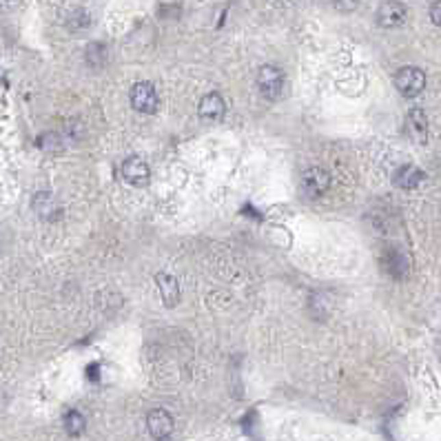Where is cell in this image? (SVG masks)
I'll return each mask as SVG.
<instances>
[{"label":"cell","mask_w":441,"mask_h":441,"mask_svg":"<svg viewBox=\"0 0 441 441\" xmlns=\"http://www.w3.org/2000/svg\"><path fill=\"white\" fill-rule=\"evenodd\" d=\"M257 89L264 98L279 100L284 96V89H286L284 71L275 67V64H264V67L257 71Z\"/></svg>","instance_id":"cell-1"},{"label":"cell","mask_w":441,"mask_h":441,"mask_svg":"<svg viewBox=\"0 0 441 441\" xmlns=\"http://www.w3.org/2000/svg\"><path fill=\"white\" fill-rule=\"evenodd\" d=\"M395 87L399 89L401 96L415 98L426 87V73L419 67H401L395 73Z\"/></svg>","instance_id":"cell-2"},{"label":"cell","mask_w":441,"mask_h":441,"mask_svg":"<svg viewBox=\"0 0 441 441\" xmlns=\"http://www.w3.org/2000/svg\"><path fill=\"white\" fill-rule=\"evenodd\" d=\"M331 189V175H328L326 168L322 166H311L308 171H304L302 175V191L306 198L317 200L326 195V191Z\"/></svg>","instance_id":"cell-3"},{"label":"cell","mask_w":441,"mask_h":441,"mask_svg":"<svg viewBox=\"0 0 441 441\" xmlns=\"http://www.w3.org/2000/svg\"><path fill=\"white\" fill-rule=\"evenodd\" d=\"M131 105L140 114H155L158 105H160V98H158V91L151 82H138L131 89Z\"/></svg>","instance_id":"cell-4"},{"label":"cell","mask_w":441,"mask_h":441,"mask_svg":"<svg viewBox=\"0 0 441 441\" xmlns=\"http://www.w3.org/2000/svg\"><path fill=\"white\" fill-rule=\"evenodd\" d=\"M379 264L383 268V273L390 275L392 279H403L410 273V260L406 257V253L399 249H386L381 253Z\"/></svg>","instance_id":"cell-5"},{"label":"cell","mask_w":441,"mask_h":441,"mask_svg":"<svg viewBox=\"0 0 441 441\" xmlns=\"http://www.w3.org/2000/svg\"><path fill=\"white\" fill-rule=\"evenodd\" d=\"M408 18V9L399 0H386L379 9H377V23L386 29H392V27H401Z\"/></svg>","instance_id":"cell-6"},{"label":"cell","mask_w":441,"mask_h":441,"mask_svg":"<svg viewBox=\"0 0 441 441\" xmlns=\"http://www.w3.org/2000/svg\"><path fill=\"white\" fill-rule=\"evenodd\" d=\"M147 428L153 439L164 441L173 433V417L164 408H155L147 415Z\"/></svg>","instance_id":"cell-7"},{"label":"cell","mask_w":441,"mask_h":441,"mask_svg":"<svg viewBox=\"0 0 441 441\" xmlns=\"http://www.w3.org/2000/svg\"><path fill=\"white\" fill-rule=\"evenodd\" d=\"M149 175H151V171H149V164L142 158H129L122 164V177L134 186H144L149 182Z\"/></svg>","instance_id":"cell-8"},{"label":"cell","mask_w":441,"mask_h":441,"mask_svg":"<svg viewBox=\"0 0 441 441\" xmlns=\"http://www.w3.org/2000/svg\"><path fill=\"white\" fill-rule=\"evenodd\" d=\"M227 114V105L220 93H206V96L200 100V116L206 122H220Z\"/></svg>","instance_id":"cell-9"},{"label":"cell","mask_w":441,"mask_h":441,"mask_svg":"<svg viewBox=\"0 0 441 441\" xmlns=\"http://www.w3.org/2000/svg\"><path fill=\"white\" fill-rule=\"evenodd\" d=\"M406 129L410 140H415L417 144H424L428 140V118L421 109H410L406 118Z\"/></svg>","instance_id":"cell-10"},{"label":"cell","mask_w":441,"mask_h":441,"mask_svg":"<svg viewBox=\"0 0 441 441\" xmlns=\"http://www.w3.org/2000/svg\"><path fill=\"white\" fill-rule=\"evenodd\" d=\"M32 209L40 215L42 220H55L60 215V204L58 200L53 198L51 193L40 191L34 195V202H32Z\"/></svg>","instance_id":"cell-11"},{"label":"cell","mask_w":441,"mask_h":441,"mask_svg":"<svg viewBox=\"0 0 441 441\" xmlns=\"http://www.w3.org/2000/svg\"><path fill=\"white\" fill-rule=\"evenodd\" d=\"M155 284H158V290H160L166 306H175L180 302V284H177V279L173 275H168V273L155 275Z\"/></svg>","instance_id":"cell-12"},{"label":"cell","mask_w":441,"mask_h":441,"mask_svg":"<svg viewBox=\"0 0 441 441\" xmlns=\"http://www.w3.org/2000/svg\"><path fill=\"white\" fill-rule=\"evenodd\" d=\"M424 177L426 175H424L421 168H417L415 164H406L395 173V184L399 186V189H415V186L421 184Z\"/></svg>","instance_id":"cell-13"},{"label":"cell","mask_w":441,"mask_h":441,"mask_svg":"<svg viewBox=\"0 0 441 441\" xmlns=\"http://www.w3.org/2000/svg\"><path fill=\"white\" fill-rule=\"evenodd\" d=\"M331 308H333L331 297H328L326 293H315L311 297V304H308V311H311L313 320H317V322L326 320V317L331 315Z\"/></svg>","instance_id":"cell-14"},{"label":"cell","mask_w":441,"mask_h":441,"mask_svg":"<svg viewBox=\"0 0 441 441\" xmlns=\"http://www.w3.org/2000/svg\"><path fill=\"white\" fill-rule=\"evenodd\" d=\"M84 60H87L89 67L100 69L102 64L107 62V47L102 45V42H91V45H87V49H84Z\"/></svg>","instance_id":"cell-15"},{"label":"cell","mask_w":441,"mask_h":441,"mask_svg":"<svg viewBox=\"0 0 441 441\" xmlns=\"http://www.w3.org/2000/svg\"><path fill=\"white\" fill-rule=\"evenodd\" d=\"M91 27V16L84 12V9H73L67 16V29L71 34H82Z\"/></svg>","instance_id":"cell-16"},{"label":"cell","mask_w":441,"mask_h":441,"mask_svg":"<svg viewBox=\"0 0 441 441\" xmlns=\"http://www.w3.org/2000/svg\"><path fill=\"white\" fill-rule=\"evenodd\" d=\"M84 428H87V421H84V417L78 410H69L67 415H64V430H67L71 437L82 435Z\"/></svg>","instance_id":"cell-17"},{"label":"cell","mask_w":441,"mask_h":441,"mask_svg":"<svg viewBox=\"0 0 441 441\" xmlns=\"http://www.w3.org/2000/svg\"><path fill=\"white\" fill-rule=\"evenodd\" d=\"M38 147L45 151H60L62 149V138L58 134H45L38 138Z\"/></svg>","instance_id":"cell-18"},{"label":"cell","mask_w":441,"mask_h":441,"mask_svg":"<svg viewBox=\"0 0 441 441\" xmlns=\"http://www.w3.org/2000/svg\"><path fill=\"white\" fill-rule=\"evenodd\" d=\"M333 3H335L337 9H340V12L351 14V12H355V9H357L360 0H333Z\"/></svg>","instance_id":"cell-19"},{"label":"cell","mask_w":441,"mask_h":441,"mask_svg":"<svg viewBox=\"0 0 441 441\" xmlns=\"http://www.w3.org/2000/svg\"><path fill=\"white\" fill-rule=\"evenodd\" d=\"M430 21H433L437 27H441V0L430 7Z\"/></svg>","instance_id":"cell-20"},{"label":"cell","mask_w":441,"mask_h":441,"mask_svg":"<svg viewBox=\"0 0 441 441\" xmlns=\"http://www.w3.org/2000/svg\"><path fill=\"white\" fill-rule=\"evenodd\" d=\"M18 5V0H0V14H7Z\"/></svg>","instance_id":"cell-21"}]
</instances>
